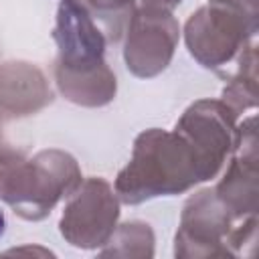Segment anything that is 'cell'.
<instances>
[{
    "label": "cell",
    "mask_w": 259,
    "mask_h": 259,
    "mask_svg": "<svg viewBox=\"0 0 259 259\" xmlns=\"http://www.w3.org/2000/svg\"><path fill=\"white\" fill-rule=\"evenodd\" d=\"M53 38L57 42L55 83L59 93L81 107L111 103L117 79L105 61L107 36L79 2H59Z\"/></svg>",
    "instance_id": "obj_1"
},
{
    "label": "cell",
    "mask_w": 259,
    "mask_h": 259,
    "mask_svg": "<svg viewBox=\"0 0 259 259\" xmlns=\"http://www.w3.org/2000/svg\"><path fill=\"white\" fill-rule=\"evenodd\" d=\"M206 180L208 172L184 136L150 127L134 140L132 158L117 172L113 190L119 202L136 206L158 196L182 194Z\"/></svg>",
    "instance_id": "obj_2"
},
{
    "label": "cell",
    "mask_w": 259,
    "mask_h": 259,
    "mask_svg": "<svg viewBox=\"0 0 259 259\" xmlns=\"http://www.w3.org/2000/svg\"><path fill=\"white\" fill-rule=\"evenodd\" d=\"M83 182L73 154L49 148L26 158L16 150H0V200L22 221H42Z\"/></svg>",
    "instance_id": "obj_3"
},
{
    "label": "cell",
    "mask_w": 259,
    "mask_h": 259,
    "mask_svg": "<svg viewBox=\"0 0 259 259\" xmlns=\"http://www.w3.org/2000/svg\"><path fill=\"white\" fill-rule=\"evenodd\" d=\"M259 0H206L184 22V42L194 61L221 73L253 42Z\"/></svg>",
    "instance_id": "obj_4"
},
{
    "label": "cell",
    "mask_w": 259,
    "mask_h": 259,
    "mask_svg": "<svg viewBox=\"0 0 259 259\" xmlns=\"http://www.w3.org/2000/svg\"><path fill=\"white\" fill-rule=\"evenodd\" d=\"M119 206L121 202L113 186L101 176H89L65 204L59 233L71 247L99 249L117 227Z\"/></svg>",
    "instance_id": "obj_5"
},
{
    "label": "cell",
    "mask_w": 259,
    "mask_h": 259,
    "mask_svg": "<svg viewBox=\"0 0 259 259\" xmlns=\"http://www.w3.org/2000/svg\"><path fill=\"white\" fill-rule=\"evenodd\" d=\"M125 69L140 79H152L172 63L180 40V24L172 10L136 6L123 30Z\"/></svg>",
    "instance_id": "obj_6"
},
{
    "label": "cell",
    "mask_w": 259,
    "mask_h": 259,
    "mask_svg": "<svg viewBox=\"0 0 259 259\" xmlns=\"http://www.w3.org/2000/svg\"><path fill=\"white\" fill-rule=\"evenodd\" d=\"M235 221L217 198L214 188H202L188 196L174 235V255L182 259L233 257L229 237Z\"/></svg>",
    "instance_id": "obj_7"
},
{
    "label": "cell",
    "mask_w": 259,
    "mask_h": 259,
    "mask_svg": "<svg viewBox=\"0 0 259 259\" xmlns=\"http://www.w3.org/2000/svg\"><path fill=\"white\" fill-rule=\"evenodd\" d=\"M174 130L190 142L208 178H214L237 150L239 115L221 99H198L184 109Z\"/></svg>",
    "instance_id": "obj_8"
},
{
    "label": "cell",
    "mask_w": 259,
    "mask_h": 259,
    "mask_svg": "<svg viewBox=\"0 0 259 259\" xmlns=\"http://www.w3.org/2000/svg\"><path fill=\"white\" fill-rule=\"evenodd\" d=\"M259 154H257V119L255 115L239 123V142L229 166L214 186L217 198L223 202L235 223L257 214L259 208Z\"/></svg>",
    "instance_id": "obj_9"
},
{
    "label": "cell",
    "mask_w": 259,
    "mask_h": 259,
    "mask_svg": "<svg viewBox=\"0 0 259 259\" xmlns=\"http://www.w3.org/2000/svg\"><path fill=\"white\" fill-rule=\"evenodd\" d=\"M55 93L40 67L28 61L0 63V119H18L51 105Z\"/></svg>",
    "instance_id": "obj_10"
},
{
    "label": "cell",
    "mask_w": 259,
    "mask_h": 259,
    "mask_svg": "<svg viewBox=\"0 0 259 259\" xmlns=\"http://www.w3.org/2000/svg\"><path fill=\"white\" fill-rule=\"evenodd\" d=\"M221 101L229 105L237 115L257 107V47L249 42L237 57L235 73L223 87Z\"/></svg>",
    "instance_id": "obj_11"
},
{
    "label": "cell",
    "mask_w": 259,
    "mask_h": 259,
    "mask_svg": "<svg viewBox=\"0 0 259 259\" xmlns=\"http://www.w3.org/2000/svg\"><path fill=\"white\" fill-rule=\"evenodd\" d=\"M156 237L148 223L125 221L115 227L107 243L99 249V257H125V259H150L154 257Z\"/></svg>",
    "instance_id": "obj_12"
},
{
    "label": "cell",
    "mask_w": 259,
    "mask_h": 259,
    "mask_svg": "<svg viewBox=\"0 0 259 259\" xmlns=\"http://www.w3.org/2000/svg\"><path fill=\"white\" fill-rule=\"evenodd\" d=\"M105 32L109 42H117L123 36L127 20L136 8L134 0H75Z\"/></svg>",
    "instance_id": "obj_13"
},
{
    "label": "cell",
    "mask_w": 259,
    "mask_h": 259,
    "mask_svg": "<svg viewBox=\"0 0 259 259\" xmlns=\"http://www.w3.org/2000/svg\"><path fill=\"white\" fill-rule=\"evenodd\" d=\"M2 255H40V257H53L55 253L49 251V249H42V247H38V245H24V247L8 249V251H4Z\"/></svg>",
    "instance_id": "obj_14"
},
{
    "label": "cell",
    "mask_w": 259,
    "mask_h": 259,
    "mask_svg": "<svg viewBox=\"0 0 259 259\" xmlns=\"http://www.w3.org/2000/svg\"><path fill=\"white\" fill-rule=\"evenodd\" d=\"M136 6H148V8H164V10H174L182 0H134Z\"/></svg>",
    "instance_id": "obj_15"
}]
</instances>
